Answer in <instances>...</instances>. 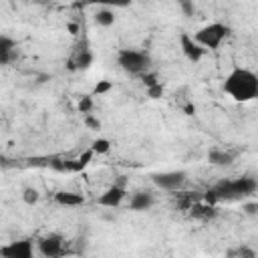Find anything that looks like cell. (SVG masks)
Listing matches in <instances>:
<instances>
[{
	"mask_svg": "<svg viewBox=\"0 0 258 258\" xmlns=\"http://www.w3.org/2000/svg\"><path fill=\"white\" fill-rule=\"evenodd\" d=\"M258 191V181L252 175H242V177H232V179H220L218 183L208 189L204 196V202L216 204V202H234V200H246L254 198Z\"/></svg>",
	"mask_w": 258,
	"mask_h": 258,
	"instance_id": "1",
	"label": "cell"
},
{
	"mask_svg": "<svg viewBox=\"0 0 258 258\" xmlns=\"http://www.w3.org/2000/svg\"><path fill=\"white\" fill-rule=\"evenodd\" d=\"M224 93L236 103H250L258 97V75L246 67H234L222 85Z\"/></svg>",
	"mask_w": 258,
	"mask_h": 258,
	"instance_id": "2",
	"label": "cell"
},
{
	"mask_svg": "<svg viewBox=\"0 0 258 258\" xmlns=\"http://www.w3.org/2000/svg\"><path fill=\"white\" fill-rule=\"evenodd\" d=\"M228 36H230V26L224 22H208L191 34V38L206 50H218Z\"/></svg>",
	"mask_w": 258,
	"mask_h": 258,
	"instance_id": "3",
	"label": "cell"
},
{
	"mask_svg": "<svg viewBox=\"0 0 258 258\" xmlns=\"http://www.w3.org/2000/svg\"><path fill=\"white\" fill-rule=\"evenodd\" d=\"M117 64L127 73V75H137L141 77L143 73L151 71V56L147 50L139 48H121L117 52Z\"/></svg>",
	"mask_w": 258,
	"mask_h": 258,
	"instance_id": "4",
	"label": "cell"
},
{
	"mask_svg": "<svg viewBox=\"0 0 258 258\" xmlns=\"http://www.w3.org/2000/svg\"><path fill=\"white\" fill-rule=\"evenodd\" d=\"M151 181H153L155 187H159L163 191H179L187 181V173L183 169L157 171V173L151 175Z\"/></svg>",
	"mask_w": 258,
	"mask_h": 258,
	"instance_id": "5",
	"label": "cell"
},
{
	"mask_svg": "<svg viewBox=\"0 0 258 258\" xmlns=\"http://www.w3.org/2000/svg\"><path fill=\"white\" fill-rule=\"evenodd\" d=\"M36 252L44 258H58L62 256L64 250V238L60 234H46L36 240Z\"/></svg>",
	"mask_w": 258,
	"mask_h": 258,
	"instance_id": "6",
	"label": "cell"
},
{
	"mask_svg": "<svg viewBox=\"0 0 258 258\" xmlns=\"http://www.w3.org/2000/svg\"><path fill=\"white\" fill-rule=\"evenodd\" d=\"M36 252V244L30 238L14 240L4 246H0V256L2 258H32Z\"/></svg>",
	"mask_w": 258,
	"mask_h": 258,
	"instance_id": "7",
	"label": "cell"
},
{
	"mask_svg": "<svg viewBox=\"0 0 258 258\" xmlns=\"http://www.w3.org/2000/svg\"><path fill=\"white\" fill-rule=\"evenodd\" d=\"M125 198H127V187L123 183H113L97 198V204L103 208H119L125 202Z\"/></svg>",
	"mask_w": 258,
	"mask_h": 258,
	"instance_id": "8",
	"label": "cell"
},
{
	"mask_svg": "<svg viewBox=\"0 0 258 258\" xmlns=\"http://www.w3.org/2000/svg\"><path fill=\"white\" fill-rule=\"evenodd\" d=\"M179 46H181L183 56H185L189 62H200V60L204 58V54H206V48H202V46L191 38L189 32H181V34H179Z\"/></svg>",
	"mask_w": 258,
	"mask_h": 258,
	"instance_id": "9",
	"label": "cell"
},
{
	"mask_svg": "<svg viewBox=\"0 0 258 258\" xmlns=\"http://www.w3.org/2000/svg\"><path fill=\"white\" fill-rule=\"evenodd\" d=\"M155 206V196L149 189H137L129 196V210L131 212H147Z\"/></svg>",
	"mask_w": 258,
	"mask_h": 258,
	"instance_id": "10",
	"label": "cell"
},
{
	"mask_svg": "<svg viewBox=\"0 0 258 258\" xmlns=\"http://www.w3.org/2000/svg\"><path fill=\"white\" fill-rule=\"evenodd\" d=\"M236 151H232V149H220V147H212L208 153H206V159H208V163H212V165H216V167H228V165H232L234 161H236Z\"/></svg>",
	"mask_w": 258,
	"mask_h": 258,
	"instance_id": "11",
	"label": "cell"
},
{
	"mask_svg": "<svg viewBox=\"0 0 258 258\" xmlns=\"http://www.w3.org/2000/svg\"><path fill=\"white\" fill-rule=\"evenodd\" d=\"M18 42L10 34H0V67L10 64L16 58Z\"/></svg>",
	"mask_w": 258,
	"mask_h": 258,
	"instance_id": "12",
	"label": "cell"
},
{
	"mask_svg": "<svg viewBox=\"0 0 258 258\" xmlns=\"http://www.w3.org/2000/svg\"><path fill=\"white\" fill-rule=\"evenodd\" d=\"M54 202L58 206H64V208H79V206L85 204V198L81 194H77V191H64L62 189V191L54 194Z\"/></svg>",
	"mask_w": 258,
	"mask_h": 258,
	"instance_id": "13",
	"label": "cell"
},
{
	"mask_svg": "<svg viewBox=\"0 0 258 258\" xmlns=\"http://www.w3.org/2000/svg\"><path fill=\"white\" fill-rule=\"evenodd\" d=\"M218 216V210H216V206L214 204H194L191 206V218H198V220H204V222H208V220H212V218H216Z\"/></svg>",
	"mask_w": 258,
	"mask_h": 258,
	"instance_id": "14",
	"label": "cell"
},
{
	"mask_svg": "<svg viewBox=\"0 0 258 258\" xmlns=\"http://www.w3.org/2000/svg\"><path fill=\"white\" fill-rule=\"evenodd\" d=\"M93 20H95V24H97V26L109 28V26H113V24H115L117 16H115V10H113V8H105V6H101V8L93 14Z\"/></svg>",
	"mask_w": 258,
	"mask_h": 258,
	"instance_id": "15",
	"label": "cell"
},
{
	"mask_svg": "<svg viewBox=\"0 0 258 258\" xmlns=\"http://www.w3.org/2000/svg\"><path fill=\"white\" fill-rule=\"evenodd\" d=\"M93 64V52L89 48H79L75 58L71 60V69H79V71H87Z\"/></svg>",
	"mask_w": 258,
	"mask_h": 258,
	"instance_id": "16",
	"label": "cell"
},
{
	"mask_svg": "<svg viewBox=\"0 0 258 258\" xmlns=\"http://www.w3.org/2000/svg\"><path fill=\"white\" fill-rule=\"evenodd\" d=\"M133 0H85V4H99L105 8H129Z\"/></svg>",
	"mask_w": 258,
	"mask_h": 258,
	"instance_id": "17",
	"label": "cell"
},
{
	"mask_svg": "<svg viewBox=\"0 0 258 258\" xmlns=\"http://www.w3.org/2000/svg\"><path fill=\"white\" fill-rule=\"evenodd\" d=\"M38 200H40V191H38L36 187L28 185V187L22 189V202H24L26 206H36Z\"/></svg>",
	"mask_w": 258,
	"mask_h": 258,
	"instance_id": "18",
	"label": "cell"
},
{
	"mask_svg": "<svg viewBox=\"0 0 258 258\" xmlns=\"http://www.w3.org/2000/svg\"><path fill=\"white\" fill-rule=\"evenodd\" d=\"M91 149H93L95 155H105V153H109V149H111V141L105 139V137H97V139L91 143Z\"/></svg>",
	"mask_w": 258,
	"mask_h": 258,
	"instance_id": "19",
	"label": "cell"
},
{
	"mask_svg": "<svg viewBox=\"0 0 258 258\" xmlns=\"http://www.w3.org/2000/svg\"><path fill=\"white\" fill-rule=\"evenodd\" d=\"M93 107H95V101H93V97H91V95H83V97L79 99V105H77L79 113H83V115L93 113Z\"/></svg>",
	"mask_w": 258,
	"mask_h": 258,
	"instance_id": "20",
	"label": "cell"
},
{
	"mask_svg": "<svg viewBox=\"0 0 258 258\" xmlns=\"http://www.w3.org/2000/svg\"><path fill=\"white\" fill-rule=\"evenodd\" d=\"M145 89H147V97L149 99H161L163 93H165V89H163V85L159 81L153 83V85H149V87H145Z\"/></svg>",
	"mask_w": 258,
	"mask_h": 258,
	"instance_id": "21",
	"label": "cell"
},
{
	"mask_svg": "<svg viewBox=\"0 0 258 258\" xmlns=\"http://www.w3.org/2000/svg\"><path fill=\"white\" fill-rule=\"evenodd\" d=\"M177 4H179L181 12H183L185 16H194V14H196V2H194V0H177Z\"/></svg>",
	"mask_w": 258,
	"mask_h": 258,
	"instance_id": "22",
	"label": "cell"
},
{
	"mask_svg": "<svg viewBox=\"0 0 258 258\" xmlns=\"http://www.w3.org/2000/svg\"><path fill=\"white\" fill-rule=\"evenodd\" d=\"M83 121H85V125L89 127V129H93V131H99L101 129V121L93 115V113H87V115H83Z\"/></svg>",
	"mask_w": 258,
	"mask_h": 258,
	"instance_id": "23",
	"label": "cell"
},
{
	"mask_svg": "<svg viewBox=\"0 0 258 258\" xmlns=\"http://www.w3.org/2000/svg\"><path fill=\"white\" fill-rule=\"evenodd\" d=\"M111 89H113V83H111V81H99V83L95 85L93 93L99 97V95H105V93H109Z\"/></svg>",
	"mask_w": 258,
	"mask_h": 258,
	"instance_id": "24",
	"label": "cell"
},
{
	"mask_svg": "<svg viewBox=\"0 0 258 258\" xmlns=\"http://www.w3.org/2000/svg\"><path fill=\"white\" fill-rule=\"evenodd\" d=\"M242 210H244V214H248V216H258V202H256V200L244 202V204H242Z\"/></svg>",
	"mask_w": 258,
	"mask_h": 258,
	"instance_id": "25",
	"label": "cell"
},
{
	"mask_svg": "<svg viewBox=\"0 0 258 258\" xmlns=\"http://www.w3.org/2000/svg\"><path fill=\"white\" fill-rule=\"evenodd\" d=\"M230 254H238V256H242V258H254V256H256V252L250 250V248H246V246H240L238 250H234V252H230Z\"/></svg>",
	"mask_w": 258,
	"mask_h": 258,
	"instance_id": "26",
	"label": "cell"
},
{
	"mask_svg": "<svg viewBox=\"0 0 258 258\" xmlns=\"http://www.w3.org/2000/svg\"><path fill=\"white\" fill-rule=\"evenodd\" d=\"M32 2H36V4H44V2H48V0H32Z\"/></svg>",
	"mask_w": 258,
	"mask_h": 258,
	"instance_id": "27",
	"label": "cell"
}]
</instances>
